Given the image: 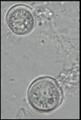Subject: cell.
I'll return each mask as SVG.
<instances>
[{"mask_svg":"<svg viewBox=\"0 0 81 120\" xmlns=\"http://www.w3.org/2000/svg\"><path fill=\"white\" fill-rule=\"evenodd\" d=\"M27 100L36 111L49 113L61 105L64 100V92L55 78L41 76L34 80L29 86Z\"/></svg>","mask_w":81,"mask_h":120,"instance_id":"obj_1","label":"cell"},{"mask_svg":"<svg viewBox=\"0 0 81 120\" xmlns=\"http://www.w3.org/2000/svg\"><path fill=\"white\" fill-rule=\"evenodd\" d=\"M6 24L8 29L15 35L25 36L33 30L36 20L30 7L24 4H17L8 11Z\"/></svg>","mask_w":81,"mask_h":120,"instance_id":"obj_2","label":"cell"}]
</instances>
